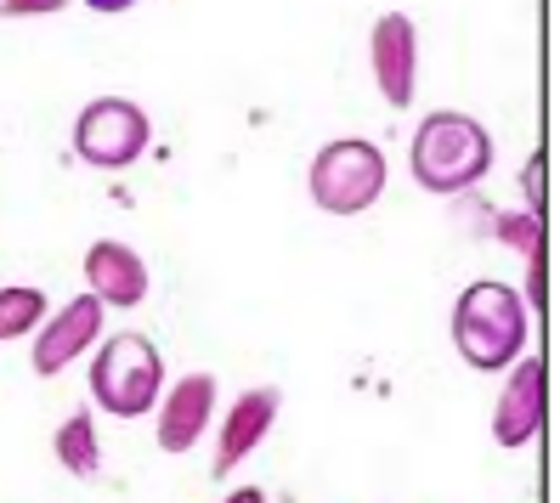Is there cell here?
Masks as SVG:
<instances>
[{
    "label": "cell",
    "mask_w": 560,
    "mask_h": 503,
    "mask_svg": "<svg viewBox=\"0 0 560 503\" xmlns=\"http://www.w3.org/2000/svg\"><path fill=\"white\" fill-rule=\"evenodd\" d=\"M526 334H533V312H526V300L499 278H476L453 300V346L470 367H481V374H504V367L526 351Z\"/></svg>",
    "instance_id": "cell-1"
},
{
    "label": "cell",
    "mask_w": 560,
    "mask_h": 503,
    "mask_svg": "<svg viewBox=\"0 0 560 503\" xmlns=\"http://www.w3.org/2000/svg\"><path fill=\"white\" fill-rule=\"evenodd\" d=\"M408 164H413V182L424 192H436V198L470 192L492 171V137L481 119L458 114V108H436L431 119H419Z\"/></svg>",
    "instance_id": "cell-2"
},
{
    "label": "cell",
    "mask_w": 560,
    "mask_h": 503,
    "mask_svg": "<svg viewBox=\"0 0 560 503\" xmlns=\"http://www.w3.org/2000/svg\"><path fill=\"white\" fill-rule=\"evenodd\" d=\"M159 390H164V362L159 346L148 334H108L91 356V396L96 408L114 413V419H142L159 408Z\"/></svg>",
    "instance_id": "cell-3"
},
{
    "label": "cell",
    "mask_w": 560,
    "mask_h": 503,
    "mask_svg": "<svg viewBox=\"0 0 560 503\" xmlns=\"http://www.w3.org/2000/svg\"><path fill=\"white\" fill-rule=\"evenodd\" d=\"M306 187H312V204L323 215H362L385 192V153L362 137H340V142L317 148Z\"/></svg>",
    "instance_id": "cell-4"
},
{
    "label": "cell",
    "mask_w": 560,
    "mask_h": 503,
    "mask_svg": "<svg viewBox=\"0 0 560 503\" xmlns=\"http://www.w3.org/2000/svg\"><path fill=\"white\" fill-rule=\"evenodd\" d=\"M148 142H153V119L130 96H96L74 119V153L91 171H125V164L148 153Z\"/></svg>",
    "instance_id": "cell-5"
},
{
    "label": "cell",
    "mask_w": 560,
    "mask_h": 503,
    "mask_svg": "<svg viewBox=\"0 0 560 503\" xmlns=\"http://www.w3.org/2000/svg\"><path fill=\"white\" fill-rule=\"evenodd\" d=\"M544 419H549V367L538 351H521L510 362V379L492 401V442L499 447H533L544 435Z\"/></svg>",
    "instance_id": "cell-6"
},
{
    "label": "cell",
    "mask_w": 560,
    "mask_h": 503,
    "mask_svg": "<svg viewBox=\"0 0 560 503\" xmlns=\"http://www.w3.org/2000/svg\"><path fill=\"white\" fill-rule=\"evenodd\" d=\"M103 312H108V306H103V300H96L91 289L74 294L69 306L46 312V323L35 328V346H28V362H35V374H40V379H57L85 346L103 340Z\"/></svg>",
    "instance_id": "cell-7"
},
{
    "label": "cell",
    "mask_w": 560,
    "mask_h": 503,
    "mask_svg": "<svg viewBox=\"0 0 560 503\" xmlns=\"http://www.w3.org/2000/svg\"><path fill=\"white\" fill-rule=\"evenodd\" d=\"M369 62H374V80L380 96L390 108H413V91H419V35H413V17L408 12H380L374 35H369Z\"/></svg>",
    "instance_id": "cell-8"
},
{
    "label": "cell",
    "mask_w": 560,
    "mask_h": 503,
    "mask_svg": "<svg viewBox=\"0 0 560 503\" xmlns=\"http://www.w3.org/2000/svg\"><path fill=\"white\" fill-rule=\"evenodd\" d=\"M278 413H283V390L278 385H260V390H244L233 408L221 413V430H215V476L226 481L233 469L267 442L272 435V424H278Z\"/></svg>",
    "instance_id": "cell-9"
},
{
    "label": "cell",
    "mask_w": 560,
    "mask_h": 503,
    "mask_svg": "<svg viewBox=\"0 0 560 503\" xmlns=\"http://www.w3.org/2000/svg\"><path fill=\"white\" fill-rule=\"evenodd\" d=\"M159 453H192L215 419V374H182L171 390H159Z\"/></svg>",
    "instance_id": "cell-10"
},
{
    "label": "cell",
    "mask_w": 560,
    "mask_h": 503,
    "mask_svg": "<svg viewBox=\"0 0 560 503\" xmlns=\"http://www.w3.org/2000/svg\"><path fill=\"white\" fill-rule=\"evenodd\" d=\"M85 289L103 300V306H119V312L142 306L148 300V260L119 238H96L85 249Z\"/></svg>",
    "instance_id": "cell-11"
},
{
    "label": "cell",
    "mask_w": 560,
    "mask_h": 503,
    "mask_svg": "<svg viewBox=\"0 0 560 503\" xmlns=\"http://www.w3.org/2000/svg\"><path fill=\"white\" fill-rule=\"evenodd\" d=\"M51 447H57V464L69 469L74 481H91L96 469H103V442H96V419L80 408V413H69L57 424V435H51Z\"/></svg>",
    "instance_id": "cell-12"
},
{
    "label": "cell",
    "mask_w": 560,
    "mask_h": 503,
    "mask_svg": "<svg viewBox=\"0 0 560 503\" xmlns=\"http://www.w3.org/2000/svg\"><path fill=\"white\" fill-rule=\"evenodd\" d=\"M46 289L35 283H12V289H0V346L7 340H23V334H35L46 323Z\"/></svg>",
    "instance_id": "cell-13"
},
{
    "label": "cell",
    "mask_w": 560,
    "mask_h": 503,
    "mask_svg": "<svg viewBox=\"0 0 560 503\" xmlns=\"http://www.w3.org/2000/svg\"><path fill=\"white\" fill-rule=\"evenodd\" d=\"M487 232H492V238H499V244H510V249H515L521 260L544 249V215H533V210H515V215H492V221H487Z\"/></svg>",
    "instance_id": "cell-14"
},
{
    "label": "cell",
    "mask_w": 560,
    "mask_h": 503,
    "mask_svg": "<svg viewBox=\"0 0 560 503\" xmlns=\"http://www.w3.org/2000/svg\"><path fill=\"white\" fill-rule=\"evenodd\" d=\"M521 300H526V312H544L549 306V249L526 255V289H521Z\"/></svg>",
    "instance_id": "cell-15"
},
{
    "label": "cell",
    "mask_w": 560,
    "mask_h": 503,
    "mask_svg": "<svg viewBox=\"0 0 560 503\" xmlns=\"http://www.w3.org/2000/svg\"><path fill=\"white\" fill-rule=\"evenodd\" d=\"M544 176H549V159L533 153V159H526V171H521V192H526V210H533V215L549 210V187H544Z\"/></svg>",
    "instance_id": "cell-16"
},
{
    "label": "cell",
    "mask_w": 560,
    "mask_h": 503,
    "mask_svg": "<svg viewBox=\"0 0 560 503\" xmlns=\"http://www.w3.org/2000/svg\"><path fill=\"white\" fill-rule=\"evenodd\" d=\"M62 7H69V0H0V17H51Z\"/></svg>",
    "instance_id": "cell-17"
},
{
    "label": "cell",
    "mask_w": 560,
    "mask_h": 503,
    "mask_svg": "<svg viewBox=\"0 0 560 503\" xmlns=\"http://www.w3.org/2000/svg\"><path fill=\"white\" fill-rule=\"evenodd\" d=\"M221 503H267V492H260V487H233Z\"/></svg>",
    "instance_id": "cell-18"
},
{
    "label": "cell",
    "mask_w": 560,
    "mask_h": 503,
    "mask_svg": "<svg viewBox=\"0 0 560 503\" xmlns=\"http://www.w3.org/2000/svg\"><path fill=\"white\" fill-rule=\"evenodd\" d=\"M85 7H91V12H108V17H114V12H130V7H137V0H85Z\"/></svg>",
    "instance_id": "cell-19"
}]
</instances>
